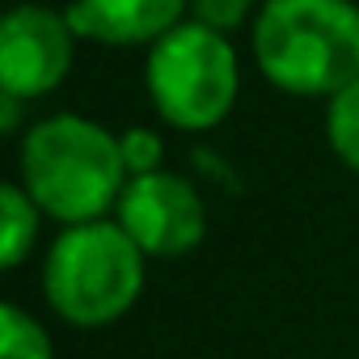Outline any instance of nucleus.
I'll return each mask as SVG.
<instances>
[{"instance_id": "nucleus-8", "label": "nucleus", "mask_w": 359, "mask_h": 359, "mask_svg": "<svg viewBox=\"0 0 359 359\" xmlns=\"http://www.w3.org/2000/svg\"><path fill=\"white\" fill-rule=\"evenodd\" d=\"M0 220H5V224H0V266L18 271L30 258V250L39 241V220H43L39 203L26 195L22 182H5V187H0Z\"/></svg>"}, {"instance_id": "nucleus-3", "label": "nucleus", "mask_w": 359, "mask_h": 359, "mask_svg": "<svg viewBox=\"0 0 359 359\" xmlns=\"http://www.w3.org/2000/svg\"><path fill=\"white\" fill-rule=\"evenodd\" d=\"M148 254L118 220L68 224L43 258V296L76 330H102L127 317L144 292Z\"/></svg>"}, {"instance_id": "nucleus-2", "label": "nucleus", "mask_w": 359, "mask_h": 359, "mask_svg": "<svg viewBox=\"0 0 359 359\" xmlns=\"http://www.w3.org/2000/svg\"><path fill=\"white\" fill-rule=\"evenodd\" d=\"M254 64L287 97L330 102L359 81L355 0H266L254 13Z\"/></svg>"}, {"instance_id": "nucleus-11", "label": "nucleus", "mask_w": 359, "mask_h": 359, "mask_svg": "<svg viewBox=\"0 0 359 359\" xmlns=\"http://www.w3.org/2000/svg\"><path fill=\"white\" fill-rule=\"evenodd\" d=\"M118 148H123V165H127L131 177L161 169V156H165L161 131H152V127H127V131H118Z\"/></svg>"}, {"instance_id": "nucleus-13", "label": "nucleus", "mask_w": 359, "mask_h": 359, "mask_svg": "<svg viewBox=\"0 0 359 359\" xmlns=\"http://www.w3.org/2000/svg\"><path fill=\"white\" fill-rule=\"evenodd\" d=\"M18 118H22V97L0 93V131L13 135V131H18Z\"/></svg>"}, {"instance_id": "nucleus-12", "label": "nucleus", "mask_w": 359, "mask_h": 359, "mask_svg": "<svg viewBox=\"0 0 359 359\" xmlns=\"http://www.w3.org/2000/svg\"><path fill=\"white\" fill-rule=\"evenodd\" d=\"M254 0H187V18L216 30V34H233L250 22Z\"/></svg>"}, {"instance_id": "nucleus-5", "label": "nucleus", "mask_w": 359, "mask_h": 359, "mask_svg": "<svg viewBox=\"0 0 359 359\" xmlns=\"http://www.w3.org/2000/svg\"><path fill=\"white\" fill-rule=\"evenodd\" d=\"M114 220L148 258H187L208 237V208L199 187L173 169L127 177Z\"/></svg>"}, {"instance_id": "nucleus-10", "label": "nucleus", "mask_w": 359, "mask_h": 359, "mask_svg": "<svg viewBox=\"0 0 359 359\" xmlns=\"http://www.w3.org/2000/svg\"><path fill=\"white\" fill-rule=\"evenodd\" d=\"M0 359H55L51 334L22 304L0 309Z\"/></svg>"}, {"instance_id": "nucleus-6", "label": "nucleus", "mask_w": 359, "mask_h": 359, "mask_svg": "<svg viewBox=\"0 0 359 359\" xmlns=\"http://www.w3.org/2000/svg\"><path fill=\"white\" fill-rule=\"evenodd\" d=\"M76 55V30L68 13L47 5H18L0 22V93L22 102L47 97L64 85Z\"/></svg>"}, {"instance_id": "nucleus-1", "label": "nucleus", "mask_w": 359, "mask_h": 359, "mask_svg": "<svg viewBox=\"0 0 359 359\" xmlns=\"http://www.w3.org/2000/svg\"><path fill=\"white\" fill-rule=\"evenodd\" d=\"M118 135L85 114L39 118L18 148V182L43 216L68 224L106 220L127 187Z\"/></svg>"}, {"instance_id": "nucleus-7", "label": "nucleus", "mask_w": 359, "mask_h": 359, "mask_svg": "<svg viewBox=\"0 0 359 359\" xmlns=\"http://www.w3.org/2000/svg\"><path fill=\"white\" fill-rule=\"evenodd\" d=\"M187 22V0H72L68 26L102 47H152Z\"/></svg>"}, {"instance_id": "nucleus-9", "label": "nucleus", "mask_w": 359, "mask_h": 359, "mask_svg": "<svg viewBox=\"0 0 359 359\" xmlns=\"http://www.w3.org/2000/svg\"><path fill=\"white\" fill-rule=\"evenodd\" d=\"M325 144L351 173H359V81L325 102Z\"/></svg>"}, {"instance_id": "nucleus-4", "label": "nucleus", "mask_w": 359, "mask_h": 359, "mask_svg": "<svg viewBox=\"0 0 359 359\" xmlns=\"http://www.w3.org/2000/svg\"><path fill=\"white\" fill-rule=\"evenodd\" d=\"M144 85L161 123L177 131H212L237 106L241 64L229 34H216L187 18L148 47Z\"/></svg>"}]
</instances>
